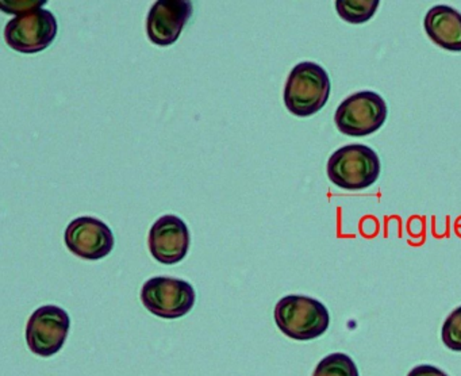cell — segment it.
<instances>
[{
	"instance_id": "cell-11",
	"label": "cell",
	"mask_w": 461,
	"mask_h": 376,
	"mask_svg": "<svg viewBox=\"0 0 461 376\" xmlns=\"http://www.w3.org/2000/svg\"><path fill=\"white\" fill-rule=\"evenodd\" d=\"M426 34L445 50L461 51V14L449 5H434L425 16Z\"/></svg>"
},
{
	"instance_id": "cell-3",
	"label": "cell",
	"mask_w": 461,
	"mask_h": 376,
	"mask_svg": "<svg viewBox=\"0 0 461 376\" xmlns=\"http://www.w3.org/2000/svg\"><path fill=\"white\" fill-rule=\"evenodd\" d=\"M379 175V156L374 149L361 143L339 149L328 161L329 179L344 189L368 188Z\"/></svg>"
},
{
	"instance_id": "cell-13",
	"label": "cell",
	"mask_w": 461,
	"mask_h": 376,
	"mask_svg": "<svg viewBox=\"0 0 461 376\" xmlns=\"http://www.w3.org/2000/svg\"><path fill=\"white\" fill-rule=\"evenodd\" d=\"M312 376H360V373L348 354L331 353L318 362Z\"/></svg>"
},
{
	"instance_id": "cell-2",
	"label": "cell",
	"mask_w": 461,
	"mask_h": 376,
	"mask_svg": "<svg viewBox=\"0 0 461 376\" xmlns=\"http://www.w3.org/2000/svg\"><path fill=\"white\" fill-rule=\"evenodd\" d=\"M330 96L328 72L315 62H299L293 68L285 87V105L296 116L318 113Z\"/></svg>"
},
{
	"instance_id": "cell-16",
	"label": "cell",
	"mask_w": 461,
	"mask_h": 376,
	"mask_svg": "<svg viewBox=\"0 0 461 376\" xmlns=\"http://www.w3.org/2000/svg\"><path fill=\"white\" fill-rule=\"evenodd\" d=\"M407 376H447L444 371L439 368L434 367V365L422 364L417 365L412 368Z\"/></svg>"
},
{
	"instance_id": "cell-15",
	"label": "cell",
	"mask_w": 461,
	"mask_h": 376,
	"mask_svg": "<svg viewBox=\"0 0 461 376\" xmlns=\"http://www.w3.org/2000/svg\"><path fill=\"white\" fill-rule=\"evenodd\" d=\"M47 5V2H0V7L7 8L4 10L5 13L21 14L28 13V11L36 10V8H41L42 5Z\"/></svg>"
},
{
	"instance_id": "cell-14",
	"label": "cell",
	"mask_w": 461,
	"mask_h": 376,
	"mask_svg": "<svg viewBox=\"0 0 461 376\" xmlns=\"http://www.w3.org/2000/svg\"><path fill=\"white\" fill-rule=\"evenodd\" d=\"M441 338L450 351L461 352V306L455 308L445 319Z\"/></svg>"
},
{
	"instance_id": "cell-10",
	"label": "cell",
	"mask_w": 461,
	"mask_h": 376,
	"mask_svg": "<svg viewBox=\"0 0 461 376\" xmlns=\"http://www.w3.org/2000/svg\"><path fill=\"white\" fill-rule=\"evenodd\" d=\"M193 11V2L188 0H158L148 14V37L155 45H174L190 21Z\"/></svg>"
},
{
	"instance_id": "cell-6",
	"label": "cell",
	"mask_w": 461,
	"mask_h": 376,
	"mask_svg": "<svg viewBox=\"0 0 461 376\" xmlns=\"http://www.w3.org/2000/svg\"><path fill=\"white\" fill-rule=\"evenodd\" d=\"M387 113V105L379 94L372 91L357 92L339 105L334 122L344 134L364 137L383 126Z\"/></svg>"
},
{
	"instance_id": "cell-9",
	"label": "cell",
	"mask_w": 461,
	"mask_h": 376,
	"mask_svg": "<svg viewBox=\"0 0 461 376\" xmlns=\"http://www.w3.org/2000/svg\"><path fill=\"white\" fill-rule=\"evenodd\" d=\"M190 243V230L179 216H163L150 227L148 245L158 262L177 264L187 256Z\"/></svg>"
},
{
	"instance_id": "cell-7",
	"label": "cell",
	"mask_w": 461,
	"mask_h": 376,
	"mask_svg": "<svg viewBox=\"0 0 461 376\" xmlns=\"http://www.w3.org/2000/svg\"><path fill=\"white\" fill-rule=\"evenodd\" d=\"M71 319L64 308L55 305L37 308L26 325V343L37 356L58 353L68 337Z\"/></svg>"
},
{
	"instance_id": "cell-1",
	"label": "cell",
	"mask_w": 461,
	"mask_h": 376,
	"mask_svg": "<svg viewBox=\"0 0 461 376\" xmlns=\"http://www.w3.org/2000/svg\"><path fill=\"white\" fill-rule=\"evenodd\" d=\"M275 322L283 335L293 340L320 337L330 325V314L320 300L304 295H287L275 306Z\"/></svg>"
},
{
	"instance_id": "cell-5",
	"label": "cell",
	"mask_w": 461,
	"mask_h": 376,
	"mask_svg": "<svg viewBox=\"0 0 461 376\" xmlns=\"http://www.w3.org/2000/svg\"><path fill=\"white\" fill-rule=\"evenodd\" d=\"M195 289L188 281L169 276H156L145 281L141 302L160 318H182L195 305Z\"/></svg>"
},
{
	"instance_id": "cell-12",
	"label": "cell",
	"mask_w": 461,
	"mask_h": 376,
	"mask_svg": "<svg viewBox=\"0 0 461 376\" xmlns=\"http://www.w3.org/2000/svg\"><path fill=\"white\" fill-rule=\"evenodd\" d=\"M379 0H337L336 10L348 23L368 22L376 14Z\"/></svg>"
},
{
	"instance_id": "cell-8",
	"label": "cell",
	"mask_w": 461,
	"mask_h": 376,
	"mask_svg": "<svg viewBox=\"0 0 461 376\" xmlns=\"http://www.w3.org/2000/svg\"><path fill=\"white\" fill-rule=\"evenodd\" d=\"M67 248L85 260H101L114 249L115 238L109 225L94 216H80L67 226Z\"/></svg>"
},
{
	"instance_id": "cell-4",
	"label": "cell",
	"mask_w": 461,
	"mask_h": 376,
	"mask_svg": "<svg viewBox=\"0 0 461 376\" xmlns=\"http://www.w3.org/2000/svg\"><path fill=\"white\" fill-rule=\"evenodd\" d=\"M58 19L47 8H36L15 16L5 27V40L20 53H39L58 37Z\"/></svg>"
}]
</instances>
